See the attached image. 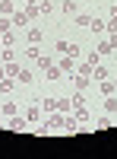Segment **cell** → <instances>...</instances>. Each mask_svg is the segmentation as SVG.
Segmentation results:
<instances>
[{
    "mask_svg": "<svg viewBox=\"0 0 117 159\" xmlns=\"http://www.w3.org/2000/svg\"><path fill=\"white\" fill-rule=\"evenodd\" d=\"M73 115H76V121H89V108L82 96H73Z\"/></svg>",
    "mask_w": 117,
    "mask_h": 159,
    "instance_id": "1",
    "label": "cell"
},
{
    "mask_svg": "<svg viewBox=\"0 0 117 159\" xmlns=\"http://www.w3.org/2000/svg\"><path fill=\"white\" fill-rule=\"evenodd\" d=\"M89 29H92L95 35H105V32H108V19H95V16H92V22H89Z\"/></svg>",
    "mask_w": 117,
    "mask_h": 159,
    "instance_id": "2",
    "label": "cell"
},
{
    "mask_svg": "<svg viewBox=\"0 0 117 159\" xmlns=\"http://www.w3.org/2000/svg\"><path fill=\"white\" fill-rule=\"evenodd\" d=\"M89 83H92V76H82V73L76 76V80H73V86H76V92H86V89H89Z\"/></svg>",
    "mask_w": 117,
    "mask_h": 159,
    "instance_id": "3",
    "label": "cell"
},
{
    "mask_svg": "<svg viewBox=\"0 0 117 159\" xmlns=\"http://www.w3.org/2000/svg\"><path fill=\"white\" fill-rule=\"evenodd\" d=\"M25 38H29V45H38V42H41V29L29 25V29H25Z\"/></svg>",
    "mask_w": 117,
    "mask_h": 159,
    "instance_id": "4",
    "label": "cell"
},
{
    "mask_svg": "<svg viewBox=\"0 0 117 159\" xmlns=\"http://www.w3.org/2000/svg\"><path fill=\"white\" fill-rule=\"evenodd\" d=\"M48 127H51V130H63V118H60L57 111H51V118H48Z\"/></svg>",
    "mask_w": 117,
    "mask_h": 159,
    "instance_id": "5",
    "label": "cell"
},
{
    "mask_svg": "<svg viewBox=\"0 0 117 159\" xmlns=\"http://www.w3.org/2000/svg\"><path fill=\"white\" fill-rule=\"evenodd\" d=\"M92 80H98V83H101V80H111V73H108V67H101V64H98V67L92 70Z\"/></svg>",
    "mask_w": 117,
    "mask_h": 159,
    "instance_id": "6",
    "label": "cell"
},
{
    "mask_svg": "<svg viewBox=\"0 0 117 159\" xmlns=\"http://www.w3.org/2000/svg\"><path fill=\"white\" fill-rule=\"evenodd\" d=\"M10 130H25V118L13 115V118H10Z\"/></svg>",
    "mask_w": 117,
    "mask_h": 159,
    "instance_id": "7",
    "label": "cell"
},
{
    "mask_svg": "<svg viewBox=\"0 0 117 159\" xmlns=\"http://www.w3.org/2000/svg\"><path fill=\"white\" fill-rule=\"evenodd\" d=\"M117 111V99L114 96H105V115H114Z\"/></svg>",
    "mask_w": 117,
    "mask_h": 159,
    "instance_id": "8",
    "label": "cell"
},
{
    "mask_svg": "<svg viewBox=\"0 0 117 159\" xmlns=\"http://www.w3.org/2000/svg\"><path fill=\"white\" fill-rule=\"evenodd\" d=\"M98 89L105 92V96H114V80H101V83H98Z\"/></svg>",
    "mask_w": 117,
    "mask_h": 159,
    "instance_id": "9",
    "label": "cell"
},
{
    "mask_svg": "<svg viewBox=\"0 0 117 159\" xmlns=\"http://www.w3.org/2000/svg\"><path fill=\"white\" fill-rule=\"evenodd\" d=\"M3 70H6V76H19V70H22V67H19L16 61H10V64H3Z\"/></svg>",
    "mask_w": 117,
    "mask_h": 159,
    "instance_id": "10",
    "label": "cell"
},
{
    "mask_svg": "<svg viewBox=\"0 0 117 159\" xmlns=\"http://www.w3.org/2000/svg\"><path fill=\"white\" fill-rule=\"evenodd\" d=\"M0 16H13V0H0Z\"/></svg>",
    "mask_w": 117,
    "mask_h": 159,
    "instance_id": "11",
    "label": "cell"
},
{
    "mask_svg": "<svg viewBox=\"0 0 117 159\" xmlns=\"http://www.w3.org/2000/svg\"><path fill=\"white\" fill-rule=\"evenodd\" d=\"M89 22H92V16H86V13H76V25H79V29H89Z\"/></svg>",
    "mask_w": 117,
    "mask_h": 159,
    "instance_id": "12",
    "label": "cell"
},
{
    "mask_svg": "<svg viewBox=\"0 0 117 159\" xmlns=\"http://www.w3.org/2000/svg\"><path fill=\"white\" fill-rule=\"evenodd\" d=\"M41 111H57V99H41Z\"/></svg>",
    "mask_w": 117,
    "mask_h": 159,
    "instance_id": "13",
    "label": "cell"
},
{
    "mask_svg": "<svg viewBox=\"0 0 117 159\" xmlns=\"http://www.w3.org/2000/svg\"><path fill=\"white\" fill-rule=\"evenodd\" d=\"M76 124H79V121H76V115H67V118H63V130H76Z\"/></svg>",
    "mask_w": 117,
    "mask_h": 159,
    "instance_id": "14",
    "label": "cell"
},
{
    "mask_svg": "<svg viewBox=\"0 0 117 159\" xmlns=\"http://www.w3.org/2000/svg\"><path fill=\"white\" fill-rule=\"evenodd\" d=\"M86 64L89 67H98V51H86Z\"/></svg>",
    "mask_w": 117,
    "mask_h": 159,
    "instance_id": "15",
    "label": "cell"
},
{
    "mask_svg": "<svg viewBox=\"0 0 117 159\" xmlns=\"http://www.w3.org/2000/svg\"><path fill=\"white\" fill-rule=\"evenodd\" d=\"M111 42H108V38H101V42H98V54H111Z\"/></svg>",
    "mask_w": 117,
    "mask_h": 159,
    "instance_id": "16",
    "label": "cell"
},
{
    "mask_svg": "<svg viewBox=\"0 0 117 159\" xmlns=\"http://www.w3.org/2000/svg\"><path fill=\"white\" fill-rule=\"evenodd\" d=\"M63 13H70V16H76V0H63Z\"/></svg>",
    "mask_w": 117,
    "mask_h": 159,
    "instance_id": "17",
    "label": "cell"
},
{
    "mask_svg": "<svg viewBox=\"0 0 117 159\" xmlns=\"http://www.w3.org/2000/svg\"><path fill=\"white\" fill-rule=\"evenodd\" d=\"M13 22H16V25H29V16H25V13H13V16H10Z\"/></svg>",
    "mask_w": 117,
    "mask_h": 159,
    "instance_id": "18",
    "label": "cell"
},
{
    "mask_svg": "<svg viewBox=\"0 0 117 159\" xmlns=\"http://www.w3.org/2000/svg\"><path fill=\"white\" fill-rule=\"evenodd\" d=\"M67 54H70V57H79V54H82V45H76V42H70V48H67Z\"/></svg>",
    "mask_w": 117,
    "mask_h": 159,
    "instance_id": "19",
    "label": "cell"
},
{
    "mask_svg": "<svg viewBox=\"0 0 117 159\" xmlns=\"http://www.w3.org/2000/svg\"><path fill=\"white\" fill-rule=\"evenodd\" d=\"M35 64H38V67H41V70H48V67H51V64H54V61H51V57H44V54H38V57H35Z\"/></svg>",
    "mask_w": 117,
    "mask_h": 159,
    "instance_id": "20",
    "label": "cell"
},
{
    "mask_svg": "<svg viewBox=\"0 0 117 159\" xmlns=\"http://www.w3.org/2000/svg\"><path fill=\"white\" fill-rule=\"evenodd\" d=\"M73 108V99H57V111H70Z\"/></svg>",
    "mask_w": 117,
    "mask_h": 159,
    "instance_id": "21",
    "label": "cell"
},
{
    "mask_svg": "<svg viewBox=\"0 0 117 159\" xmlns=\"http://www.w3.org/2000/svg\"><path fill=\"white\" fill-rule=\"evenodd\" d=\"M16 80H19V83H32L35 73H32V70H19V76H16Z\"/></svg>",
    "mask_w": 117,
    "mask_h": 159,
    "instance_id": "22",
    "label": "cell"
},
{
    "mask_svg": "<svg viewBox=\"0 0 117 159\" xmlns=\"http://www.w3.org/2000/svg\"><path fill=\"white\" fill-rule=\"evenodd\" d=\"M60 73H63V70H60V67H54V64H51V67H48V80H54V83L60 80Z\"/></svg>",
    "mask_w": 117,
    "mask_h": 159,
    "instance_id": "23",
    "label": "cell"
},
{
    "mask_svg": "<svg viewBox=\"0 0 117 159\" xmlns=\"http://www.w3.org/2000/svg\"><path fill=\"white\" fill-rule=\"evenodd\" d=\"M25 121H41V108H35V105H32V108H29V118H25Z\"/></svg>",
    "mask_w": 117,
    "mask_h": 159,
    "instance_id": "24",
    "label": "cell"
},
{
    "mask_svg": "<svg viewBox=\"0 0 117 159\" xmlns=\"http://www.w3.org/2000/svg\"><path fill=\"white\" fill-rule=\"evenodd\" d=\"M13 89V76H3V80H0V92H10Z\"/></svg>",
    "mask_w": 117,
    "mask_h": 159,
    "instance_id": "25",
    "label": "cell"
},
{
    "mask_svg": "<svg viewBox=\"0 0 117 159\" xmlns=\"http://www.w3.org/2000/svg\"><path fill=\"white\" fill-rule=\"evenodd\" d=\"M98 127L108 130V127H111V115H101V118H98Z\"/></svg>",
    "mask_w": 117,
    "mask_h": 159,
    "instance_id": "26",
    "label": "cell"
},
{
    "mask_svg": "<svg viewBox=\"0 0 117 159\" xmlns=\"http://www.w3.org/2000/svg\"><path fill=\"white\" fill-rule=\"evenodd\" d=\"M10 32V16H0V35Z\"/></svg>",
    "mask_w": 117,
    "mask_h": 159,
    "instance_id": "27",
    "label": "cell"
},
{
    "mask_svg": "<svg viewBox=\"0 0 117 159\" xmlns=\"http://www.w3.org/2000/svg\"><path fill=\"white\" fill-rule=\"evenodd\" d=\"M25 16L35 19V16H38V3H29V7H25Z\"/></svg>",
    "mask_w": 117,
    "mask_h": 159,
    "instance_id": "28",
    "label": "cell"
},
{
    "mask_svg": "<svg viewBox=\"0 0 117 159\" xmlns=\"http://www.w3.org/2000/svg\"><path fill=\"white\" fill-rule=\"evenodd\" d=\"M3 115L13 118V115H16V105H13V102H3Z\"/></svg>",
    "mask_w": 117,
    "mask_h": 159,
    "instance_id": "29",
    "label": "cell"
},
{
    "mask_svg": "<svg viewBox=\"0 0 117 159\" xmlns=\"http://www.w3.org/2000/svg\"><path fill=\"white\" fill-rule=\"evenodd\" d=\"M10 61H13V51H10V48L0 51V64H10Z\"/></svg>",
    "mask_w": 117,
    "mask_h": 159,
    "instance_id": "30",
    "label": "cell"
},
{
    "mask_svg": "<svg viewBox=\"0 0 117 159\" xmlns=\"http://www.w3.org/2000/svg\"><path fill=\"white\" fill-rule=\"evenodd\" d=\"M54 10V3H48V0H41V3H38V13H51Z\"/></svg>",
    "mask_w": 117,
    "mask_h": 159,
    "instance_id": "31",
    "label": "cell"
},
{
    "mask_svg": "<svg viewBox=\"0 0 117 159\" xmlns=\"http://www.w3.org/2000/svg\"><path fill=\"white\" fill-rule=\"evenodd\" d=\"M117 32V19H108V35H114Z\"/></svg>",
    "mask_w": 117,
    "mask_h": 159,
    "instance_id": "32",
    "label": "cell"
},
{
    "mask_svg": "<svg viewBox=\"0 0 117 159\" xmlns=\"http://www.w3.org/2000/svg\"><path fill=\"white\" fill-rule=\"evenodd\" d=\"M111 19H117V7H111Z\"/></svg>",
    "mask_w": 117,
    "mask_h": 159,
    "instance_id": "33",
    "label": "cell"
},
{
    "mask_svg": "<svg viewBox=\"0 0 117 159\" xmlns=\"http://www.w3.org/2000/svg\"><path fill=\"white\" fill-rule=\"evenodd\" d=\"M3 76H6V70H3V67H0V80H3Z\"/></svg>",
    "mask_w": 117,
    "mask_h": 159,
    "instance_id": "34",
    "label": "cell"
},
{
    "mask_svg": "<svg viewBox=\"0 0 117 159\" xmlns=\"http://www.w3.org/2000/svg\"><path fill=\"white\" fill-rule=\"evenodd\" d=\"M0 51H3V35H0Z\"/></svg>",
    "mask_w": 117,
    "mask_h": 159,
    "instance_id": "35",
    "label": "cell"
},
{
    "mask_svg": "<svg viewBox=\"0 0 117 159\" xmlns=\"http://www.w3.org/2000/svg\"><path fill=\"white\" fill-rule=\"evenodd\" d=\"M114 92H117V80H114Z\"/></svg>",
    "mask_w": 117,
    "mask_h": 159,
    "instance_id": "36",
    "label": "cell"
}]
</instances>
